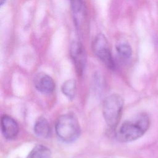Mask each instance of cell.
<instances>
[{
    "label": "cell",
    "mask_w": 158,
    "mask_h": 158,
    "mask_svg": "<svg viewBox=\"0 0 158 158\" xmlns=\"http://www.w3.org/2000/svg\"><path fill=\"white\" fill-rule=\"evenodd\" d=\"M62 91L63 94L69 99H73L75 97L76 92L75 81L73 79L65 81L62 85Z\"/></svg>",
    "instance_id": "12"
},
{
    "label": "cell",
    "mask_w": 158,
    "mask_h": 158,
    "mask_svg": "<svg viewBox=\"0 0 158 158\" xmlns=\"http://www.w3.org/2000/svg\"><path fill=\"white\" fill-rule=\"evenodd\" d=\"M116 51L119 59L123 62L128 60L132 54L131 48L127 43H120L117 44Z\"/></svg>",
    "instance_id": "11"
},
{
    "label": "cell",
    "mask_w": 158,
    "mask_h": 158,
    "mask_svg": "<svg viewBox=\"0 0 158 158\" xmlns=\"http://www.w3.org/2000/svg\"><path fill=\"white\" fill-rule=\"evenodd\" d=\"M1 131L7 139H14L19 133V126L15 120L9 115H3L1 120Z\"/></svg>",
    "instance_id": "8"
},
{
    "label": "cell",
    "mask_w": 158,
    "mask_h": 158,
    "mask_svg": "<svg viewBox=\"0 0 158 158\" xmlns=\"http://www.w3.org/2000/svg\"><path fill=\"white\" fill-rule=\"evenodd\" d=\"M34 85L36 89L44 94H49L55 89L53 79L44 73H39L35 75Z\"/></svg>",
    "instance_id": "7"
},
{
    "label": "cell",
    "mask_w": 158,
    "mask_h": 158,
    "mask_svg": "<svg viewBox=\"0 0 158 158\" xmlns=\"http://www.w3.org/2000/svg\"><path fill=\"white\" fill-rule=\"evenodd\" d=\"M149 125V116L146 113H140L122 123L116 133V138L122 143L135 141L146 132Z\"/></svg>",
    "instance_id": "1"
},
{
    "label": "cell",
    "mask_w": 158,
    "mask_h": 158,
    "mask_svg": "<svg viewBox=\"0 0 158 158\" xmlns=\"http://www.w3.org/2000/svg\"><path fill=\"white\" fill-rule=\"evenodd\" d=\"M73 23L77 30L82 34L86 25V9L83 0H69Z\"/></svg>",
    "instance_id": "5"
},
{
    "label": "cell",
    "mask_w": 158,
    "mask_h": 158,
    "mask_svg": "<svg viewBox=\"0 0 158 158\" xmlns=\"http://www.w3.org/2000/svg\"><path fill=\"white\" fill-rule=\"evenodd\" d=\"M6 0H0V4H1V6H3V4L6 2Z\"/></svg>",
    "instance_id": "13"
},
{
    "label": "cell",
    "mask_w": 158,
    "mask_h": 158,
    "mask_svg": "<svg viewBox=\"0 0 158 158\" xmlns=\"http://www.w3.org/2000/svg\"><path fill=\"white\" fill-rule=\"evenodd\" d=\"M55 128L59 138L67 143L75 141L80 134L78 120L72 114H66L60 116L56 122Z\"/></svg>",
    "instance_id": "2"
},
{
    "label": "cell",
    "mask_w": 158,
    "mask_h": 158,
    "mask_svg": "<svg viewBox=\"0 0 158 158\" xmlns=\"http://www.w3.org/2000/svg\"><path fill=\"white\" fill-rule=\"evenodd\" d=\"M93 50L95 55L110 69H115V62L109 47L107 38L103 34H98L94 38L93 44Z\"/></svg>",
    "instance_id": "4"
},
{
    "label": "cell",
    "mask_w": 158,
    "mask_h": 158,
    "mask_svg": "<svg viewBox=\"0 0 158 158\" xmlns=\"http://www.w3.org/2000/svg\"><path fill=\"white\" fill-rule=\"evenodd\" d=\"M123 107L122 98L117 94H113L106 98L102 106L104 120L108 126L115 127L121 117Z\"/></svg>",
    "instance_id": "3"
},
{
    "label": "cell",
    "mask_w": 158,
    "mask_h": 158,
    "mask_svg": "<svg viewBox=\"0 0 158 158\" xmlns=\"http://www.w3.org/2000/svg\"><path fill=\"white\" fill-rule=\"evenodd\" d=\"M70 55L75 65L77 73L81 75L86 65V54L82 43L77 40L73 41L70 46Z\"/></svg>",
    "instance_id": "6"
},
{
    "label": "cell",
    "mask_w": 158,
    "mask_h": 158,
    "mask_svg": "<svg viewBox=\"0 0 158 158\" xmlns=\"http://www.w3.org/2000/svg\"><path fill=\"white\" fill-rule=\"evenodd\" d=\"M50 149L43 145H37L33 148L27 158H51Z\"/></svg>",
    "instance_id": "10"
},
{
    "label": "cell",
    "mask_w": 158,
    "mask_h": 158,
    "mask_svg": "<svg viewBox=\"0 0 158 158\" xmlns=\"http://www.w3.org/2000/svg\"><path fill=\"white\" fill-rule=\"evenodd\" d=\"M34 132L40 138H46L51 135V128L48 120L43 117H39L34 125Z\"/></svg>",
    "instance_id": "9"
}]
</instances>
